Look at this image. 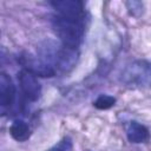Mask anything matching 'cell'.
<instances>
[{"mask_svg":"<svg viewBox=\"0 0 151 151\" xmlns=\"http://www.w3.org/2000/svg\"><path fill=\"white\" fill-rule=\"evenodd\" d=\"M116 104V98L109 94H100L94 101L93 105L98 110H109Z\"/></svg>","mask_w":151,"mask_h":151,"instance_id":"cell-9","label":"cell"},{"mask_svg":"<svg viewBox=\"0 0 151 151\" xmlns=\"http://www.w3.org/2000/svg\"><path fill=\"white\" fill-rule=\"evenodd\" d=\"M50 5L57 12V15L73 19V20H86V11L83 1L79 0H57L51 1Z\"/></svg>","mask_w":151,"mask_h":151,"instance_id":"cell-3","label":"cell"},{"mask_svg":"<svg viewBox=\"0 0 151 151\" xmlns=\"http://www.w3.org/2000/svg\"><path fill=\"white\" fill-rule=\"evenodd\" d=\"M9 134L17 142H25L31 136L29 125L21 119H17L9 126Z\"/></svg>","mask_w":151,"mask_h":151,"instance_id":"cell-8","label":"cell"},{"mask_svg":"<svg viewBox=\"0 0 151 151\" xmlns=\"http://www.w3.org/2000/svg\"><path fill=\"white\" fill-rule=\"evenodd\" d=\"M15 85L12 80V78L5 73L1 72L0 74V105L2 107H9L13 105L15 100Z\"/></svg>","mask_w":151,"mask_h":151,"instance_id":"cell-6","label":"cell"},{"mask_svg":"<svg viewBox=\"0 0 151 151\" xmlns=\"http://www.w3.org/2000/svg\"><path fill=\"white\" fill-rule=\"evenodd\" d=\"M78 60V52L76 48H70L64 45L54 47L52 54V64L61 72H68L72 70Z\"/></svg>","mask_w":151,"mask_h":151,"instance_id":"cell-4","label":"cell"},{"mask_svg":"<svg viewBox=\"0 0 151 151\" xmlns=\"http://www.w3.org/2000/svg\"><path fill=\"white\" fill-rule=\"evenodd\" d=\"M125 5H126L127 9H130V12H131L133 15H134V12H136V11L142 12L140 9H143V4H142L140 1H134V0H132V1L125 2Z\"/></svg>","mask_w":151,"mask_h":151,"instance_id":"cell-11","label":"cell"},{"mask_svg":"<svg viewBox=\"0 0 151 151\" xmlns=\"http://www.w3.org/2000/svg\"><path fill=\"white\" fill-rule=\"evenodd\" d=\"M120 79L129 87H151V61L136 60L131 63L124 68Z\"/></svg>","mask_w":151,"mask_h":151,"instance_id":"cell-2","label":"cell"},{"mask_svg":"<svg viewBox=\"0 0 151 151\" xmlns=\"http://www.w3.org/2000/svg\"><path fill=\"white\" fill-rule=\"evenodd\" d=\"M126 136H127V139L133 144L145 143L150 139L149 129L145 125H143L136 120L130 122V124L126 129Z\"/></svg>","mask_w":151,"mask_h":151,"instance_id":"cell-7","label":"cell"},{"mask_svg":"<svg viewBox=\"0 0 151 151\" xmlns=\"http://www.w3.org/2000/svg\"><path fill=\"white\" fill-rule=\"evenodd\" d=\"M73 149V142L70 137H64L61 140H59L55 145L50 147L47 151H72Z\"/></svg>","mask_w":151,"mask_h":151,"instance_id":"cell-10","label":"cell"},{"mask_svg":"<svg viewBox=\"0 0 151 151\" xmlns=\"http://www.w3.org/2000/svg\"><path fill=\"white\" fill-rule=\"evenodd\" d=\"M18 80L22 93L28 100L35 101L39 99L41 94V85L38 81L37 76L24 68L18 73Z\"/></svg>","mask_w":151,"mask_h":151,"instance_id":"cell-5","label":"cell"},{"mask_svg":"<svg viewBox=\"0 0 151 151\" xmlns=\"http://www.w3.org/2000/svg\"><path fill=\"white\" fill-rule=\"evenodd\" d=\"M52 27L64 46L77 50L83 42L86 24L85 20L66 19L55 14L52 18Z\"/></svg>","mask_w":151,"mask_h":151,"instance_id":"cell-1","label":"cell"}]
</instances>
